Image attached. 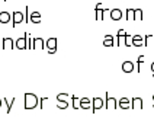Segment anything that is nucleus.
Masks as SVG:
<instances>
[{"label": "nucleus", "instance_id": "nucleus-12", "mask_svg": "<svg viewBox=\"0 0 154 131\" xmlns=\"http://www.w3.org/2000/svg\"><path fill=\"white\" fill-rule=\"evenodd\" d=\"M94 105H96V108H100V105H102V101H99V99H94Z\"/></svg>", "mask_w": 154, "mask_h": 131}, {"label": "nucleus", "instance_id": "nucleus-11", "mask_svg": "<svg viewBox=\"0 0 154 131\" xmlns=\"http://www.w3.org/2000/svg\"><path fill=\"white\" fill-rule=\"evenodd\" d=\"M80 104H82V108H89V106H87V104H89V101H87V99H82V102H80Z\"/></svg>", "mask_w": 154, "mask_h": 131}, {"label": "nucleus", "instance_id": "nucleus-14", "mask_svg": "<svg viewBox=\"0 0 154 131\" xmlns=\"http://www.w3.org/2000/svg\"><path fill=\"white\" fill-rule=\"evenodd\" d=\"M119 16H121V15H119V10H113V17H115V19H118Z\"/></svg>", "mask_w": 154, "mask_h": 131}, {"label": "nucleus", "instance_id": "nucleus-3", "mask_svg": "<svg viewBox=\"0 0 154 131\" xmlns=\"http://www.w3.org/2000/svg\"><path fill=\"white\" fill-rule=\"evenodd\" d=\"M9 20H10V16H9L8 12H2L0 13V22L2 23H8Z\"/></svg>", "mask_w": 154, "mask_h": 131}, {"label": "nucleus", "instance_id": "nucleus-6", "mask_svg": "<svg viewBox=\"0 0 154 131\" xmlns=\"http://www.w3.org/2000/svg\"><path fill=\"white\" fill-rule=\"evenodd\" d=\"M31 20H32V22H39V20H41V16H39V13H38V12L32 13V16H31Z\"/></svg>", "mask_w": 154, "mask_h": 131}, {"label": "nucleus", "instance_id": "nucleus-2", "mask_svg": "<svg viewBox=\"0 0 154 131\" xmlns=\"http://www.w3.org/2000/svg\"><path fill=\"white\" fill-rule=\"evenodd\" d=\"M122 70H124L125 73H131V71L134 70V63H131V61H125V63L122 64Z\"/></svg>", "mask_w": 154, "mask_h": 131}, {"label": "nucleus", "instance_id": "nucleus-9", "mask_svg": "<svg viewBox=\"0 0 154 131\" xmlns=\"http://www.w3.org/2000/svg\"><path fill=\"white\" fill-rule=\"evenodd\" d=\"M12 39H5V47L6 48H12Z\"/></svg>", "mask_w": 154, "mask_h": 131}, {"label": "nucleus", "instance_id": "nucleus-1", "mask_svg": "<svg viewBox=\"0 0 154 131\" xmlns=\"http://www.w3.org/2000/svg\"><path fill=\"white\" fill-rule=\"evenodd\" d=\"M25 106L29 109V108H35L36 106V96L32 95V93H28L25 96Z\"/></svg>", "mask_w": 154, "mask_h": 131}, {"label": "nucleus", "instance_id": "nucleus-10", "mask_svg": "<svg viewBox=\"0 0 154 131\" xmlns=\"http://www.w3.org/2000/svg\"><path fill=\"white\" fill-rule=\"evenodd\" d=\"M108 106H109V108H116V106H115V101L111 99V98H109V101H108Z\"/></svg>", "mask_w": 154, "mask_h": 131}, {"label": "nucleus", "instance_id": "nucleus-7", "mask_svg": "<svg viewBox=\"0 0 154 131\" xmlns=\"http://www.w3.org/2000/svg\"><path fill=\"white\" fill-rule=\"evenodd\" d=\"M17 47H19V48H25V39H23V38H22V39H17Z\"/></svg>", "mask_w": 154, "mask_h": 131}, {"label": "nucleus", "instance_id": "nucleus-5", "mask_svg": "<svg viewBox=\"0 0 154 131\" xmlns=\"http://www.w3.org/2000/svg\"><path fill=\"white\" fill-rule=\"evenodd\" d=\"M48 48H50V52L55 51V39H50L48 41Z\"/></svg>", "mask_w": 154, "mask_h": 131}, {"label": "nucleus", "instance_id": "nucleus-13", "mask_svg": "<svg viewBox=\"0 0 154 131\" xmlns=\"http://www.w3.org/2000/svg\"><path fill=\"white\" fill-rule=\"evenodd\" d=\"M112 41H111V36H106V39H105V45H111Z\"/></svg>", "mask_w": 154, "mask_h": 131}, {"label": "nucleus", "instance_id": "nucleus-4", "mask_svg": "<svg viewBox=\"0 0 154 131\" xmlns=\"http://www.w3.org/2000/svg\"><path fill=\"white\" fill-rule=\"evenodd\" d=\"M119 108H122V109H124V108H129V101L127 98H122L119 101Z\"/></svg>", "mask_w": 154, "mask_h": 131}, {"label": "nucleus", "instance_id": "nucleus-8", "mask_svg": "<svg viewBox=\"0 0 154 131\" xmlns=\"http://www.w3.org/2000/svg\"><path fill=\"white\" fill-rule=\"evenodd\" d=\"M22 20V13H15V23H17V22H20Z\"/></svg>", "mask_w": 154, "mask_h": 131}, {"label": "nucleus", "instance_id": "nucleus-15", "mask_svg": "<svg viewBox=\"0 0 154 131\" xmlns=\"http://www.w3.org/2000/svg\"><path fill=\"white\" fill-rule=\"evenodd\" d=\"M134 104H137V108H141V99H135Z\"/></svg>", "mask_w": 154, "mask_h": 131}]
</instances>
